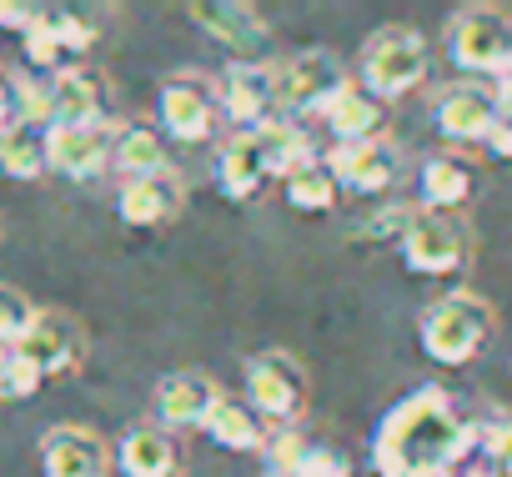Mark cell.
I'll list each match as a JSON object with an SVG mask.
<instances>
[{
    "label": "cell",
    "instance_id": "cell-1",
    "mask_svg": "<svg viewBox=\"0 0 512 477\" xmlns=\"http://www.w3.org/2000/svg\"><path fill=\"white\" fill-rule=\"evenodd\" d=\"M477 447V427H467L452 407L447 392L427 387L402 397L377 437H372V462L382 477H427V472H457V462Z\"/></svg>",
    "mask_w": 512,
    "mask_h": 477
},
{
    "label": "cell",
    "instance_id": "cell-2",
    "mask_svg": "<svg viewBox=\"0 0 512 477\" xmlns=\"http://www.w3.org/2000/svg\"><path fill=\"white\" fill-rule=\"evenodd\" d=\"M417 337H422V352L442 367H467L487 337H492V307L472 292H452V297H437L422 322H417Z\"/></svg>",
    "mask_w": 512,
    "mask_h": 477
},
{
    "label": "cell",
    "instance_id": "cell-3",
    "mask_svg": "<svg viewBox=\"0 0 512 477\" xmlns=\"http://www.w3.org/2000/svg\"><path fill=\"white\" fill-rule=\"evenodd\" d=\"M447 56L472 76H507L512 71V16L497 6H467L447 26Z\"/></svg>",
    "mask_w": 512,
    "mask_h": 477
},
{
    "label": "cell",
    "instance_id": "cell-4",
    "mask_svg": "<svg viewBox=\"0 0 512 477\" xmlns=\"http://www.w3.org/2000/svg\"><path fill=\"white\" fill-rule=\"evenodd\" d=\"M246 402L267 427H297L307 412V372L292 352H262L246 367Z\"/></svg>",
    "mask_w": 512,
    "mask_h": 477
},
{
    "label": "cell",
    "instance_id": "cell-5",
    "mask_svg": "<svg viewBox=\"0 0 512 477\" xmlns=\"http://www.w3.org/2000/svg\"><path fill=\"white\" fill-rule=\"evenodd\" d=\"M427 76V41L407 26H387L367 41L362 51V91H372L377 101H397L407 96L417 81Z\"/></svg>",
    "mask_w": 512,
    "mask_h": 477
},
{
    "label": "cell",
    "instance_id": "cell-6",
    "mask_svg": "<svg viewBox=\"0 0 512 477\" xmlns=\"http://www.w3.org/2000/svg\"><path fill=\"white\" fill-rule=\"evenodd\" d=\"M472 257V231L452 211H417L402 231V262L417 277H452Z\"/></svg>",
    "mask_w": 512,
    "mask_h": 477
},
{
    "label": "cell",
    "instance_id": "cell-7",
    "mask_svg": "<svg viewBox=\"0 0 512 477\" xmlns=\"http://www.w3.org/2000/svg\"><path fill=\"white\" fill-rule=\"evenodd\" d=\"M272 76H277V111H287V116H322L352 86L342 61L327 51H302V56L282 61Z\"/></svg>",
    "mask_w": 512,
    "mask_h": 477
},
{
    "label": "cell",
    "instance_id": "cell-8",
    "mask_svg": "<svg viewBox=\"0 0 512 477\" xmlns=\"http://www.w3.org/2000/svg\"><path fill=\"white\" fill-rule=\"evenodd\" d=\"M96 46V26L71 16V11H41L36 26L26 31V56L41 66V71H71L81 66V56Z\"/></svg>",
    "mask_w": 512,
    "mask_h": 477
},
{
    "label": "cell",
    "instance_id": "cell-9",
    "mask_svg": "<svg viewBox=\"0 0 512 477\" xmlns=\"http://www.w3.org/2000/svg\"><path fill=\"white\" fill-rule=\"evenodd\" d=\"M221 111L231 116V126L241 131H262L272 126V111H277V76L272 66H256V61H236L226 76H221Z\"/></svg>",
    "mask_w": 512,
    "mask_h": 477
},
{
    "label": "cell",
    "instance_id": "cell-10",
    "mask_svg": "<svg viewBox=\"0 0 512 477\" xmlns=\"http://www.w3.org/2000/svg\"><path fill=\"white\" fill-rule=\"evenodd\" d=\"M432 121L447 141H487L492 126L502 121V106H497V91H487L477 81H457L437 96Z\"/></svg>",
    "mask_w": 512,
    "mask_h": 477
},
{
    "label": "cell",
    "instance_id": "cell-11",
    "mask_svg": "<svg viewBox=\"0 0 512 477\" xmlns=\"http://www.w3.org/2000/svg\"><path fill=\"white\" fill-rule=\"evenodd\" d=\"M41 472L46 477H106L111 472V447L91 427H51L41 437Z\"/></svg>",
    "mask_w": 512,
    "mask_h": 477
},
{
    "label": "cell",
    "instance_id": "cell-12",
    "mask_svg": "<svg viewBox=\"0 0 512 477\" xmlns=\"http://www.w3.org/2000/svg\"><path fill=\"white\" fill-rule=\"evenodd\" d=\"M46 146H51V171L71 181H96L116 161V136L106 126H51Z\"/></svg>",
    "mask_w": 512,
    "mask_h": 477
},
{
    "label": "cell",
    "instance_id": "cell-13",
    "mask_svg": "<svg viewBox=\"0 0 512 477\" xmlns=\"http://www.w3.org/2000/svg\"><path fill=\"white\" fill-rule=\"evenodd\" d=\"M16 352L31 357V362L41 367V377H61V372H71V367L81 362L86 337H81V322H76V317H66V312H41L36 327L16 342Z\"/></svg>",
    "mask_w": 512,
    "mask_h": 477
},
{
    "label": "cell",
    "instance_id": "cell-14",
    "mask_svg": "<svg viewBox=\"0 0 512 477\" xmlns=\"http://www.w3.org/2000/svg\"><path fill=\"white\" fill-rule=\"evenodd\" d=\"M181 206H186V186H181L176 171L136 176V181H126L121 196H116V211H121L126 226H166V221L181 216Z\"/></svg>",
    "mask_w": 512,
    "mask_h": 477
},
{
    "label": "cell",
    "instance_id": "cell-15",
    "mask_svg": "<svg viewBox=\"0 0 512 477\" xmlns=\"http://www.w3.org/2000/svg\"><path fill=\"white\" fill-rule=\"evenodd\" d=\"M161 131L171 141H206L211 136V121H216V96L191 81V76H176L161 86Z\"/></svg>",
    "mask_w": 512,
    "mask_h": 477
},
{
    "label": "cell",
    "instance_id": "cell-16",
    "mask_svg": "<svg viewBox=\"0 0 512 477\" xmlns=\"http://www.w3.org/2000/svg\"><path fill=\"white\" fill-rule=\"evenodd\" d=\"M327 166H332L337 186H347L357 196H377V191H387L397 181L402 156H397L392 141H362V146H337Z\"/></svg>",
    "mask_w": 512,
    "mask_h": 477
},
{
    "label": "cell",
    "instance_id": "cell-17",
    "mask_svg": "<svg viewBox=\"0 0 512 477\" xmlns=\"http://www.w3.org/2000/svg\"><path fill=\"white\" fill-rule=\"evenodd\" d=\"M51 126H106V81L91 66L51 76Z\"/></svg>",
    "mask_w": 512,
    "mask_h": 477
},
{
    "label": "cell",
    "instance_id": "cell-18",
    "mask_svg": "<svg viewBox=\"0 0 512 477\" xmlns=\"http://www.w3.org/2000/svg\"><path fill=\"white\" fill-rule=\"evenodd\" d=\"M216 402H221V392L206 372H171L156 387V417H161L166 432L171 427H206Z\"/></svg>",
    "mask_w": 512,
    "mask_h": 477
},
{
    "label": "cell",
    "instance_id": "cell-19",
    "mask_svg": "<svg viewBox=\"0 0 512 477\" xmlns=\"http://www.w3.org/2000/svg\"><path fill=\"white\" fill-rule=\"evenodd\" d=\"M191 21L226 51L246 56L267 41V21L262 11H251V6H236V0H201V6H191Z\"/></svg>",
    "mask_w": 512,
    "mask_h": 477
},
{
    "label": "cell",
    "instance_id": "cell-20",
    "mask_svg": "<svg viewBox=\"0 0 512 477\" xmlns=\"http://www.w3.org/2000/svg\"><path fill=\"white\" fill-rule=\"evenodd\" d=\"M216 181L231 201H251L256 191H262L272 181V161H267V146L256 131H241L221 156H216Z\"/></svg>",
    "mask_w": 512,
    "mask_h": 477
},
{
    "label": "cell",
    "instance_id": "cell-21",
    "mask_svg": "<svg viewBox=\"0 0 512 477\" xmlns=\"http://www.w3.org/2000/svg\"><path fill=\"white\" fill-rule=\"evenodd\" d=\"M322 121H327V131H332L342 146H362V141H382V131H387V106H382L372 91L347 86V91L322 111Z\"/></svg>",
    "mask_w": 512,
    "mask_h": 477
},
{
    "label": "cell",
    "instance_id": "cell-22",
    "mask_svg": "<svg viewBox=\"0 0 512 477\" xmlns=\"http://www.w3.org/2000/svg\"><path fill=\"white\" fill-rule=\"evenodd\" d=\"M116 467L126 477H176V442L166 427H131L121 437Z\"/></svg>",
    "mask_w": 512,
    "mask_h": 477
},
{
    "label": "cell",
    "instance_id": "cell-23",
    "mask_svg": "<svg viewBox=\"0 0 512 477\" xmlns=\"http://www.w3.org/2000/svg\"><path fill=\"white\" fill-rule=\"evenodd\" d=\"M206 437L221 442V447H231V452H267V442H272L267 422L251 412V402H236V397H221V402L211 407Z\"/></svg>",
    "mask_w": 512,
    "mask_h": 477
},
{
    "label": "cell",
    "instance_id": "cell-24",
    "mask_svg": "<svg viewBox=\"0 0 512 477\" xmlns=\"http://www.w3.org/2000/svg\"><path fill=\"white\" fill-rule=\"evenodd\" d=\"M0 171L16 176V181H36L51 171V146H46V131L31 126V121H16L0 131Z\"/></svg>",
    "mask_w": 512,
    "mask_h": 477
},
{
    "label": "cell",
    "instance_id": "cell-25",
    "mask_svg": "<svg viewBox=\"0 0 512 477\" xmlns=\"http://www.w3.org/2000/svg\"><path fill=\"white\" fill-rule=\"evenodd\" d=\"M472 196V171L452 156H432L422 166V201L427 211H457Z\"/></svg>",
    "mask_w": 512,
    "mask_h": 477
},
{
    "label": "cell",
    "instance_id": "cell-26",
    "mask_svg": "<svg viewBox=\"0 0 512 477\" xmlns=\"http://www.w3.org/2000/svg\"><path fill=\"white\" fill-rule=\"evenodd\" d=\"M256 136H262V146H267L272 176H282V181L317 161V151H312V141H307V131H302L297 121H272V126H262Z\"/></svg>",
    "mask_w": 512,
    "mask_h": 477
},
{
    "label": "cell",
    "instance_id": "cell-27",
    "mask_svg": "<svg viewBox=\"0 0 512 477\" xmlns=\"http://www.w3.org/2000/svg\"><path fill=\"white\" fill-rule=\"evenodd\" d=\"M116 166L126 171V181L171 171V166H166V146H161V136H156L151 126H121V131H116Z\"/></svg>",
    "mask_w": 512,
    "mask_h": 477
},
{
    "label": "cell",
    "instance_id": "cell-28",
    "mask_svg": "<svg viewBox=\"0 0 512 477\" xmlns=\"http://www.w3.org/2000/svg\"><path fill=\"white\" fill-rule=\"evenodd\" d=\"M337 176H332V166L327 161H312V166H302L297 176H287V201L297 206V211H332L337 206Z\"/></svg>",
    "mask_w": 512,
    "mask_h": 477
},
{
    "label": "cell",
    "instance_id": "cell-29",
    "mask_svg": "<svg viewBox=\"0 0 512 477\" xmlns=\"http://www.w3.org/2000/svg\"><path fill=\"white\" fill-rule=\"evenodd\" d=\"M312 452H317V442L302 427H282L267 442V477H302L307 462H312Z\"/></svg>",
    "mask_w": 512,
    "mask_h": 477
},
{
    "label": "cell",
    "instance_id": "cell-30",
    "mask_svg": "<svg viewBox=\"0 0 512 477\" xmlns=\"http://www.w3.org/2000/svg\"><path fill=\"white\" fill-rule=\"evenodd\" d=\"M36 302L21 292V287H6V282H0V342H6V347H16L31 327H36Z\"/></svg>",
    "mask_w": 512,
    "mask_h": 477
},
{
    "label": "cell",
    "instance_id": "cell-31",
    "mask_svg": "<svg viewBox=\"0 0 512 477\" xmlns=\"http://www.w3.org/2000/svg\"><path fill=\"white\" fill-rule=\"evenodd\" d=\"M41 367L31 362V357H21L16 347H6L0 352V397H11V402H21V397H36L41 392Z\"/></svg>",
    "mask_w": 512,
    "mask_h": 477
},
{
    "label": "cell",
    "instance_id": "cell-32",
    "mask_svg": "<svg viewBox=\"0 0 512 477\" xmlns=\"http://www.w3.org/2000/svg\"><path fill=\"white\" fill-rule=\"evenodd\" d=\"M477 447H482L492 472H512V422H487L477 432Z\"/></svg>",
    "mask_w": 512,
    "mask_h": 477
},
{
    "label": "cell",
    "instance_id": "cell-33",
    "mask_svg": "<svg viewBox=\"0 0 512 477\" xmlns=\"http://www.w3.org/2000/svg\"><path fill=\"white\" fill-rule=\"evenodd\" d=\"M21 121V81H11L6 71H0V131Z\"/></svg>",
    "mask_w": 512,
    "mask_h": 477
},
{
    "label": "cell",
    "instance_id": "cell-34",
    "mask_svg": "<svg viewBox=\"0 0 512 477\" xmlns=\"http://www.w3.org/2000/svg\"><path fill=\"white\" fill-rule=\"evenodd\" d=\"M36 16H41L36 6H11V0H0V26H6V31H21L26 36L36 26Z\"/></svg>",
    "mask_w": 512,
    "mask_h": 477
},
{
    "label": "cell",
    "instance_id": "cell-35",
    "mask_svg": "<svg viewBox=\"0 0 512 477\" xmlns=\"http://www.w3.org/2000/svg\"><path fill=\"white\" fill-rule=\"evenodd\" d=\"M487 151H492V156H512V121H507V116L492 126V136H487Z\"/></svg>",
    "mask_w": 512,
    "mask_h": 477
},
{
    "label": "cell",
    "instance_id": "cell-36",
    "mask_svg": "<svg viewBox=\"0 0 512 477\" xmlns=\"http://www.w3.org/2000/svg\"><path fill=\"white\" fill-rule=\"evenodd\" d=\"M497 106H502V116L512 121V71H507V76L497 81Z\"/></svg>",
    "mask_w": 512,
    "mask_h": 477
},
{
    "label": "cell",
    "instance_id": "cell-37",
    "mask_svg": "<svg viewBox=\"0 0 512 477\" xmlns=\"http://www.w3.org/2000/svg\"><path fill=\"white\" fill-rule=\"evenodd\" d=\"M462 477H497L492 467H472V472H462Z\"/></svg>",
    "mask_w": 512,
    "mask_h": 477
},
{
    "label": "cell",
    "instance_id": "cell-38",
    "mask_svg": "<svg viewBox=\"0 0 512 477\" xmlns=\"http://www.w3.org/2000/svg\"><path fill=\"white\" fill-rule=\"evenodd\" d=\"M497 477H512V472H497Z\"/></svg>",
    "mask_w": 512,
    "mask_h": 477
}]
</instances>
